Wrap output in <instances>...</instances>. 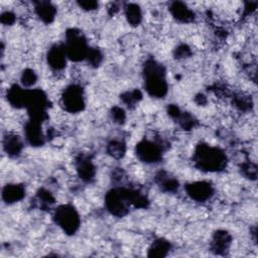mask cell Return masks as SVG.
<instances>
[{
	"label": "cell",
	"instance_id": "6da1fadb",
	"mask_svg": "<svg viewBox=\"0 0 258 258\" xmlns=\"http://www.w3.org/2000/svg\"><path fill=\"white\" fill-rule=\"evenodd\" d=\"M145 87L147 92L154 97H162L166 93L167 86L164 78L163 68L153 60L145 64Z\"/></svg>",
	"mask_w": 258,
	"mask_h": 258
},
{
	"label": "cell",
	"instance_id": "7a4b0ae2",
	"mask_svg": "<svg viewBox=\"0 0 258 258\" xmlns=\"http://www.w3.org/2000/svg\"><path fill=\"white\" fill-rule=\"evenodd\" d=\"M195 158L201 168L209 171L223 168L226 162V156L220 149L205 144L197 148Z\"/></svg>",
	"mask_w": 258,
	"mask_h": 258
},
{
	"label": "cell",
	"instance_id": "3957f363",
	"mask_svg": "<svg viewBox=\"0 0 258 258\" xmlns=\"http://www.w3.org/2000/svg\"><path fill=\"white\" fill-rule=\"evenodd\" d=\"M57 225L69 235L74 234L80 225V218L77 211L71 206H61L54 215Z\"/></svg>",
	"mask_w": 258,
	"mask_h": 258
},
{
	"label": "cell",
	"instance_id": "277c9868",
	"mask_svg": "<svg viewBox=\"0 0 258 258\" xmlns=\"http://www.w3.org/2000/svg\"><path fill=\"white\" fill-rule=\"evenodd\" d=\"M67 45L66 51L70 58L74 60H80L87 57L89 49L85 38L75 30H71L67 33Z\"/></svg>",
	"mask_w": 258,
	"mask_h": 258
},
{
	"label": "cell",
	"instance_id": "5b68a950",
	"mask_svg": "<svg viewBox=\"0 0 258 258\" xmlns=\"http://www.w3.org/2000/svg\"><path fill=\"white\" fill-rule=\"evenodd\" d=\"M127 203L129 204L128 190H112L106 196L107 209L115 216H123L127 213Z\"/></svg>",
	"mask_w": 258,
	"mask_h": 258
},
{
	"label": "cell",
	"instance_id": "8992f818",
	"mask_svg": "<svg viewBox=\"0 0 258 258\" xmlns=\"http://www.w3.org/2000/svg\"><path fill=\"white\" fill-rule=\"evenodd\" d=\"M62 103L66 109L70 112H79L84 108V97L83 92L78 86H70L66 89Z\"/></svg>",
	"mask_w": 258,
	"mask_h": 258
},
{
	"label": "cell",
	"instance_id": "52a82bcc",
	"mask_svg": "<svg viewBox=\"0 0 258 258\" xmlns=\"http://www.w3.org/2000/svg\"><path fill=\"white\" fill-rule=\"evenodd\" d=\"M137 155L145 162H156L161 157L160 148L151 141H142L136 147Z\"/></svg>",
	"mask_w": 258,
	"mask_h": 258
},
{
	"label": "cell",
	"instance_id": "ba28073f",
	"mask_svg": "<svg viewBox=\"0 0 258 258\" xmlns=\"http://www.w3.org/2000/svg\"><path fill=\"white\" fill-rule=\"evenodd\" d=\"M186 191L191 199H195L197 201H205L212 196L213 188L208 182L198 181L188 184L186 186Z\"/></svg>",
	"mask_w": 258,
	"mask_h": 258
},
{
	"label": "cell",
	"instance_id": "9c48e42d",
	"mask_svg": "<svg viewBox=\"0 0 258 258\" xmlns=\"http://www.w3.org/2000/svg\"><path fill=\"white\" fill-rule=\"evenodd\" d=\"M67 51L66 47L62 45H54L52 46L47 54V61L51 68L54 70H60L66 66L67 59Z\"/></svg>",
	"mask_w": 258,
	"mask_h": 258
},
{
	"label": "cell",
	"instance_id": "30bf717a",
	"mask_svg": "<svg viewBox=\"0 0 258 258\" xmlns=\"http://www.w3.org/2000/svg\"><path fill=\"white\" fill-rule=\"evenodd\" d=\"M25 134H26V138L30 142V144L39 146L43 143V135L41 132V128L39 126V122L31 120L30 123H28L26 125Z\"/></svg>",
	"mask_w": 258,
	"mask_h": 258
},
{
	"label": "cell",
	"instance_id": "8fae6325",
	"mask_svg": "<svg viewBox=\"0 0 258 258\" xmlns=\"http://www.w3.org/2000/svg\"><path fill=\"white\" fill-rule=\"evenodd\" d=\"M24 188L18 184H8L3 189V199L6 203H15L24 197Z\"/></svg>",
	"mask_w": 258,
	"mask_h": 258
},
{
	"label": "cell",
	"instance_id": "7c38bea8",
	"mask_svg": "<svg viewBox=\"0 0 258 258\" xmlns=\"http://www.w3.org/2000/svg\"><path fill=\"white\" fill-rule=\"evenodd\" d=\"M170 10H171L172 15L179 21L187 22L194 18V12L180 2L173 3Z\"/></svg>",
	"mask_w": 258,
	"mask_h": 258
},
{
	"label": "cell",
	"instance_id": "4fadbf2b",
	"mask_svg": "<svg viewBox=\"0 0 258 258\" xmlns=\"http://www.w3.org/2000/svg\"><path fill=\"white\" fill-rule=\"evenodd\" d=\"M37 15L46 23L53 20L55 15V9L47 2H39L35 7Z\"/></svg>",
	"mask_w": 258,
	"mask_h": 258
},
{
	"label": "cell",
	"instance_id": "5bb4252c",
	"mask_svg": "<svg viewBox=\"0 0 258 258\" xmlns=\"http://www.w3.org/2000/svg\"><path fill=\"white\" fill-rule=\"evenodd\" d=\"M94 166L87 158H81L78 162V171L80 176L85 180H90L94 176Z\"/></svg>",
	"mask_w": 258,
	"mask_h": 258
},
{
	"label": "cell",
	"instance_id": "9a60e30c",
	"mask_svg": "<svg viewBox=\"0 0 258 258\" xmlns=\"http://www.w3.org/2000/svg\"><path fill=\"white\" fill-rule=\"evenodd\" d=\"M21 142L15 135H9L5 137L4 148L9 155H17L21 150Z\"/></svg>",
	"mask_w": 258,
	"mask_h": 258
},
{
	"label": "cell",
	"instance_id": "2e32d148",
	"mask_svg": "<svg viewBox=\"0 0 258 258\" xmlns=\"http://www.w3.org/2000/svg\"><path fill=\"white\" fill-rule=\"evenodd\" d=\"M170 248V245L167 241L164 240H157L153 242L151 248L149 249V256H154V257H163L166 255Z\"/></svg>",
	"mask_w": 258,
	"mask_h": 258
},
{
	"label": "cell",
	"instance_id": "e0dca14e",
	"mask_svg": "<svg viewBox=\"0 0 258 258\" xmlns=\"http://www.w3.org/2000/svg\"><path fill=\"white\" fill-rule=\"evenodd\" d=\"M230 244V237L226 232H218L215 235L214 241H213V248L216 252H221L224 251L225 249L228 248Z\"/></svg>",
	"mask_w": 258,
	"mask_h": 258
},
{
	"label": "cell",
	"instance_id": "ac0fdd59",
	"mask_svg": "<svg viewBox=\"0 0 258 258\" xmlns=\"http://www.w3.org/2000/svg\"><path fill=\"white\" fill-rule=\"evenodd\" d=\"M126 16L132 25H138L141 20L140 8L135 4H129L126 7Z\"/></svg>",
	"mask_w": 258,
	"mask_h": 258
},
{
	"label": "cell",
	"instance_id": "d6986e66",
	"mask_svg": "<svg viewBox=\"0 0 258 258\" xmlns=\"http://www.w3.org/2000/svg\"><path fill=\"white\" fill-rule=\"evenodd\" d=\"M108 151L110 152V154L114 157H121L124 154L125 151V147L124 144L118 141H113L108 148Z\"/></svg>",
	"mask_w": 258,
	"mask_h": 258
},
{
	"label": "cell",
	"instance_id": "ffe728a7",
	"mask_svg": "<svg viewBox=\"0 0 258 258\" xmlns=\"http://www.w3.org/2000/svg\"><path fill=\"white\" fill-rule=\"evenodd\" d=\"M22 84L26 87H30L32 86L35 81H36V76L34 74V72L32 70H26L25 72H23V75H22Z\"/></svg>",
	"mask_w": 258,
	"mask_h": 258
},
{
	"label": "cell",
	"instance_id": "44dd1931",
	"mask_svg": "<svg viewBox=\"0 0 258 258\" xmlns=\"http://www.w3.org/2000/svg\"><path fill=\"white\" fill-rule=\"evenodd\" d=\"M112 116L116 120V122H122L124 120L125 114H124V111L121 108H114Z\"/></svg>",
	"mask_w": 258,
	"mask_h": 258
},
{
	"label": "cell",
	"instance_id": "7402d4cb",
	"mask_svg": "<svg viewBox=\"0 0 258 258\" xmlns=\"http://www.w3.org/2000/svg\"><path fill=\"white\" fill-rule=\"evenodd\" d=\"M1 21L3 23H8V24H11L13 21H14V15L10 12H6V13H3L2 16H1Z\"/></svg>",
	"mask_w": 258,
	"mask_h": 258
},
{
	"label": "cell",
	"instance_id": "603a6c76",
	"mask_svg": "<svg viewBox=\"0 0 258 258\" xmlns=\"http://www.w3.org/2000/svg\"><path fill=\"white\" fill-rule=\"evenodd\" d=\"M80 6H82L84 9L86 10H92V9H95L97 6H98V3L97 2H94V1H90V2H80L79 3Z\"/></svg>",
	"mask_w": 258,
	"mask_h": 258
}]
</instances>
